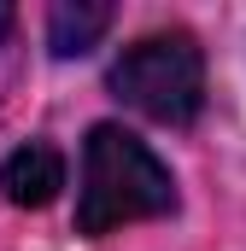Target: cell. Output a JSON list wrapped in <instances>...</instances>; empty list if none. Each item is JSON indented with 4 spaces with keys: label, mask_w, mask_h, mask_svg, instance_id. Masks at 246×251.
<instances>
[{
    "label": "cell",
    "mask_w": 246,
    "mask_h": 251,
    "mask_svg": "<svg viewBox=\"0 0 246 251\" xmlns=\"http://www.w3.org/2000/svg\"><path fill=\"white\" fill-rule=\"evenodd\" d=\"M176 210V181L164 158L129 134L123 123H94L82 140V193H76V234L100 240L123 222L170 216Z\"/></svg>",
    "instance_id": "6da1fadb"
},
{
    "label": "cell",
    "mask_w": 246,
    "mask_h": 251,
    "mask_svg": "<svg viewBox=\"0 0 246 251\" xmlns=\"http://www.w3.org/2000/svg\"><path fill=\"white\" fill-rule=\"evenodd\" d=\"M59 187H64V158L53 152V146H41V140L18 146V152L0 164V193H6V204H18V210L53 204Z\"/></svg>",
    "instance_id": "3957f363"
},
{
    "label": "cell",
    "mask_w": 246,
    "mask_h": 251,
    "mask_svg": "<svg viewBox=\"0 0 246 251\" xmlns=\"http://www.w3.org/2000/svg\"><path fill=\"white\" fill-rule=\"evenodd\" d=\"M106 88L118 94L129 111L153 117V123H193L205 105V59L199 41L187 29H164V35H141L135 47H123L112 64Z\"/></svg>",
    "instance_id": "7a4b0ae2"
},
{
    "label": "cell",
    "mask_w": 246,
    "mask_h": 251,
    "mask_svg": "<svg viewBox=\"0 0 246 251\" xmlns=\"http://www.w3.org/2000/svg\"><path fill=\"white\" fill-rule=\"evenodd\" d=\"M112 29V6H100V0H64L47 12V47L59 53V59H82L100 35Z\"/></svg>",
    "instance_id": "277c9868"
}]
</instances>
